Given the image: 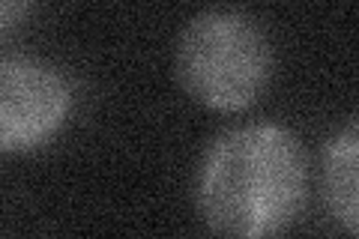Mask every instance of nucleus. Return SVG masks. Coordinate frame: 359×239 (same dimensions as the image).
Listing matches in <instances>:
<instances>
[{
    "label": "nucleus",
    "instance_id": "3",
    "mask_svg": "<svg viewBox=\"0 0 359 239\" xmlns=\"http://www.w3.org/2000/svg\"><path fill=\"white\" fill-rule=\"evenodd\" d=\"M72 87L57 66L27 54L0 57V153L48 144L69 117Z\"/></svg>",
    "mask_w": 359,
    "mask_h": 239
},
{
    "label": "nucleus",
    "instance_id": "5",
    "mask_svg": "<svg viewBox=\"0 0 359 239\" xmlns=\"http://www.w3.org/2000/svg\"><path fill=\"white\" fill-rule=\"evenodd\" d=\"M33 0H0V39L9 36L18 25H25Z\"/></svg>",
    "mask_w": 359,
    "mask_h": 239
},
{
    "label": "nucleus",
    "instance_id": "2",
    "mask_svg": "<svg viewBox=\"0 0 359 239\" xmlns=\"http://www.w3.org/2000/svg\"><path fill=\"white\" fill-rule=\"evenodd\" d=\"M174 69L180 87L198 105L237 114L252 108L273 81V42L252 15L210 9L180 33Z\"/></svg>",
    "mask_w": 359,
    "mask_h": 239
},
{
    "label": "nucleus",
    "instance_id": "4",
    "mask_svg": "<svg viewBox=\"0 0 359 239\" xmlns=\"http://www.w3.org/2000/svg\"><path fill=\"white\" fill-rule=\"evenodd\" d=\"M356 170H359V120L351 117L323 144V156H320L323 200H327L330 215L344 227L347 236L359 233Z\"/></svg>",
    "mask_w": 359,
    "mask_h": 239
},
{
    "label": "nucleus",
    "instance_id": "1",
    "mask_svg": "<svg viewBox=\"0 0 359 239\" xmlns=\"http://www.w3.org/2000/svg\"><path fill=\"white\" fill-rule=\"evenodd\" d=\"M198 210L210 231L237 239L285 233L309 200V156L278 123L222 132L198 168Z\"/></svg>",
    "mask_w": 359,
    "mask_h": 239
}]
</instances>
